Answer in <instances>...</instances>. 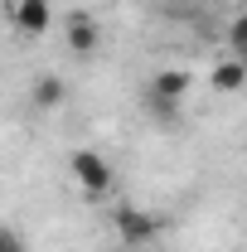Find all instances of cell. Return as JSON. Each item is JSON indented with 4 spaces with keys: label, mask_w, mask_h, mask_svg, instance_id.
<instances>
[{
    "label": "cell",
    "mask_w": 247,
    "mask_h": 252,
    "mask_svg": "<svg viewBox=\"0 0 247 252\" xmlns=\"http://www.w3.org/2000/svg\"><path fill=\"white\" fill-rule=\"evenodd\" d=\"M68 170H73V180L83 185V194H88V199H102V194H112V185H117L112 160L102 156V151H88V146L68 156Z\"/></svg>",
    "instance_id": "7a4b0ae2"
},
{
    "label": "cell",
    "mask_w": 247,
    "mask_h": 252,
    "mask_svg": "<svg viewBox=\"0 0 247 252\" xmlns=\"http://www.w3.org/2000/svg\"><path fill=\"white\" fill-rule=\"evenodd\" d=\"M112 228H117V238L126 248H151L160 238V228H165V219L151 214V209H141V204H117L112 209Z\"/></svg>",
    "instance_id": "6da1fadb"
},
{
    "label": "cell",
    "mask_w": 247,
    "mask_h": 252,
    "mask_svg": "<svg viewBox=\"0 0 247 252\" xmlns=\"http://www.w3.org/2000/svg\"><path fill=\"white\" fill-rule=\"evenodd\" d=\"M189 88H194V78H189L185 68H160V73H151V83H146V93L165 97V102H185Z\"/></svg>",
    "instance_id": "5b68a950"
},
{
    "label": "cell",
    "mask_w": 247,
    "mask_h": 252,
    "mask_svg": "<svg viewBox=\"0 0 247 252\" xmlns=\"http://www.w3.org/2000/svg\"><path fill=\"white\" fill-rule=\"evenodd\" d=\"M243 83H247V63L243 59H223V63H214V73H209V88L223 93V97L243 93Z\"/></svg>",
    "instance_id": "52a82bcc"
},
{
    "label": "cell",
    "mask_w": 247,
    "mask_h": 252,
    "mask_svg": "<svg viewBox=\"0 0 247 252\" xmlns=\"http://www.w3.org/2000/svg\"><path fill=\"white\" fill-rule=\"evenodd\" d=\"M30 102L39 107V112H54V107L68 102V83H63L59 73H39V78L30 83Z\"/></svg>",
    "instance_id": "8992f818"
},
{
    "label": "cell",
    "mask_w": 247,
    "mask_h": 252,
    "mask_svg": "<svg viewBox=\"0 0 247 252\" xmlns=\"http://www.w3.org/2000/svg\"><path fill=\"white\" fill-rule=\"evenodd\" d=\"M146 107H151V117L160 126H175V122H180V102H165V97H151V93H146Z\"/></svg>",
    "instance_id": "ba28073f"
},
{
    "label": "cell",
    "mask_w": 247,
    "mask_h": 252,
    "mask_svg": "<svg viewBox=\"0 0 247 252\" xmlns=\"http://www.w3.org/2000/svg\"><path fill=\"white\" fill-rule=\"evenodd\" d=\"M10 25L25 39H39L54 30V5L49 0H10Z\"/></svg>",
    "instance_id": "3957f363"
},
{
    "label": "cell",
    "mask_w": 247,
    "mask_h": 252,
    "mask_svg": "<svg viewBox=\"0 0 247 252\" xmlns=\"http://www.w3.org/2000/svg\"><path fill=\"white\" fill-rule=\"evenodd\" d=\"M243 54H247V20L233 15V25H228V59H243Z\"/></svg>",
    "instance_id": "9c48e42d"
},
{
    "label": "cell",
    "mask_w": 247,
    "mask_h": 252,
    "mask_svg": "<svg viewBox=\"0 0 247 252\" xmlns=\"http://www.w3.org/2000/svg\"><path fill=\"white\" fill-rule=\"evenodd\" d=\"M0 252H30V243H25V233H15L10 223H0Z\"/></svg>",
    "instance_id": "30bf717a"
},
{
    "label": "cell",
    "mask_w": 247,
    "mask_h": 252,
    "mask_svg": "<svg viewBox=\"0 0 247 252\" xmlns=\"http://www.w3.org/2000/svg\"><path fill=\"white\" fill-rule=\"evenodd\" d=\"M63 39H68V54L73 59H97V49H102V25H97L93 15H68V30H63Z\"/></svg>",
    "instance_id": "277c9868"
}]
</instances>
